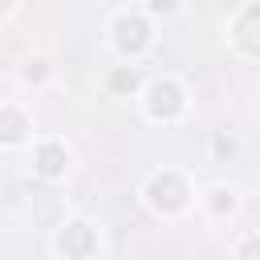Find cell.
<instances>
[{"label": "cell", "mask_w": 260, "mask_h": 260, "mask_svg": "<svg viewBox=\"0 0 260 260\" xmlns=\"http://www.w3.org/2000/svg\"><path fill=\"white\" fill-rule=\"evenodd\" d=\"M146 195H150V203L158 211H179L187 203V183L179 175H154L150 187H146Z\"/></svg>", "instance_id": "1"}, {"label": "cell", "mask_w": 260, "mask_h": 260, "mask_svg": "<svg viewBox=\"0 0 260 260\" xmlns=\"http://www.w3.org/2000/svg\"><path fill=\"white\" fill-rule=\"evenodd\" d=\"M146 41H150V24H146L142 16H118V24H114V45H118L122 53H138V49H146Z\"/></svg>", "instance_id": "2"}, {"label": "cell", "mask_w": 260, "mask_h": 260, "mask_svg": "<svg viewBox=\"0 0 260 260\" xmlns=\"http://www.w3.org/2000/svg\"><path fill=\"white\" fill-rule=\"evenodd\" d=\"M146 110H150L154 118H175V114L183 110L179 85H175V81H154V85H150V98H146Z\"/></svg>", "instance_id": "3"}, {"label": "cell", "mask_w": 260, "mask_h": 260, "mask_svg": "<svg viewBox=\"0 0 260 260\" xmlns=\"http://www.w3.org/2000/svg\"><path fill=\"white\" fill-rule=\"evenodd\" d=\"M98 244H93V232L85 228V223H69L65 232H61V252L65 256H89Z\"/></svg>", "instance_id": "4"}, {"label": "cell", "mask_w": 260, "mask_h": 260, "mask_svg": "<svg viewBox=\"0 0 260 260\" xmlns=\"http://www.w3.org/2000/svg\"><path fill=\"white\" fill-rule=\"evenodd\" d=\"M37 171H41L45 179H57V175L65 171V150H61L57 142H45V146L37 150Z\"/></svg>", "instance_id": "5"}, {"label": "cell", "mask_w": 260, "mask_h": 260, "mask_svg": "<svg viewBox=\"0 0 260 260\" xmlns=\"http://www.w3.org/2000/svg\"><path fill=\"white\" fill-rule=\"evenodd\" d=\"M24 130H28V122L20 110H0V142H20Z\"/></svg>", "instance_id": "6"}, {"label": "cell", "mask_w": 260, "mask_h": 260, "mask_svg": "<svg viewBox=\"0 0 260 260\" xmlns=\"http://www.w3.org/2000/svg\"><path fill=\"white\" fill-rule=\"evenodd\" d=\"M252 24H256V8H248V12H244V24H240V41H244V49H248V53H256V37H252Z\"/></svg>", "instance_id": "7"}, {"label": "cell", "mask_w": 260, "mask_h": 260, "mask_svg": "<svg viewBox=\"0 0 260 260\" xmlns=\"http://www.w3.org/2000/svg\"><path fill=\"white\" fill-rule=\"evenodd\" d=\"M110 85H114L118 93H126V89H134V73H126V69H118V73L110 77Z\"/></svg>", "instance_id": "8"}, {"label": "cell", "mask_w": 260, "mask_h": 260, "mask_svg": "<svg viewBox=\"0 0 260 260\" xmlns=\"http://www.w3.org/2000/svg\"><path fill=\"white\" fill-rule=\"evenodd\" d=\"M24 77H28V81H41V77H45V61H32V65L24 69Z\"/></svg>", "instance_id": "9"}, {"label": "cell", "mask_w": 260, "mask_h": 260, "mask_svg": "<svg viewBox=\"0 0 260 260\" xmlns=\"http://www.w3.org/2000/svg\"><path fill=\"white\" fill-rule=\"evenodd\" d=\"M211 203L223 211V207H232V195H228V191H215V199H211Z\"/></svg>", "instance_id": "10"}, {"label": "cell", "mask_w": 260, "mask_h": 260, "mask_svg": "<svg viewBox=\"0 0 260 260\" xmlns=\"http://www.w3.org/2000/svg\"><path fill=\"white\" fill-rule=\"evenodd\" d=\"M175 4H179V0H150V8H154V12H171Z\"/></svg>", "instance_id": "11"}, {"label": "cell", "mask_w": 260, "mask_h": 260, "mask_svg": "<svg viewBox=\"0 0 260 260\" xmlns=\"http://www.w3.org/2000/svg\"><path fill=\"white\" fill-rule=\"evenodd\" d=\"M8 4H12V0H0V12H8Z\"/></svg>", "instance_id": "12"}]
</instances>
